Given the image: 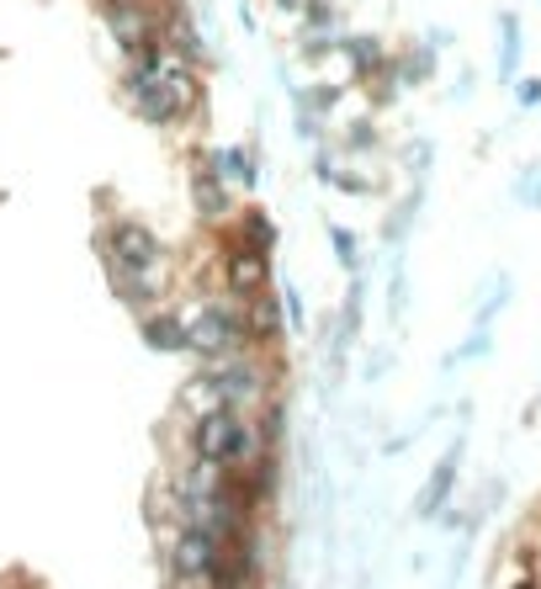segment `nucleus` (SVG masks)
I'll return each mask as SVG.
<instances>
[{"label":"nucleus","mask_w":541,"mask_h":589,"mask_svg":"<svg viewBox=\"0 0 541 589\" xmlns=\"http://www.w3.org/2000/svg\"><path fill=\"white\" fill-rule=\"evenodd\" d=\"M127 106H133V118L149 128H181L192 123L202 112V101H207V91H202V70L192 64V59H181V53L171 49V64L154 74V80H144V85H127L123 91Z\"/></svg>","instance_id":"obj_1"},{"label":"nucleus","mask_w":541,"mask_h":589,"mask_svg":"<svg viewBox=\"0 0 541 589\" xmlns=\"http://www.w3.org/2000/svg\"><path fill=\"white\" fill-rule=\"evenodd\" d=\"M261 451H270L261 441V430H255V419L245 409H207V415H192L186 419V457H197V463H213V467H228V473H245Z\"/></svg>","instance_id":"obj_2"},{"label":"nucleus","mask_w":541,"mask_h":589,"mask_svg":"<svg viewBox=\"0 0 541 589\" xmlns=\"http://www.w3.org/2000/svg\"><path fill=\"white\" fill-rule=\"evenodd\" d=\"M213 404H228V409H261L266 398H276V383H282V367L266 362L261 345H245V351H223V356H207L197 372Z\"/></svg>","instance_id":"obj_3"},{"label":"nucleus","mask_w":541,"mask_h":589,"mask_svg":"<svg viewBox=\"0 0 541 589\" xmlns=\"http://www.w3.org/2000/svg\"><path fill=\"white\" fill-rule=\"evenodd\" d=\"M186 345L192 356L207 362V356H223V351H245L249 345V319L239 297H202L186 308Z\"/></svg>","instance_id":"obj_4"},{"label":"nucleus","mask_w":541,"mask_h":589,"mask_svg":"<svg viewBox=\"0 0 541 589\" xmlns=\"http://www.w3.org/2000/svg\"><path fill=\"white\" fill-rule=\"evenodd\" d=\"M223 552H228V537H218L202 520H181V531L171 537V589H207Z\"/></svg>","instance_id":"obj_5"},{"label":"nucleus","mask_w":541,"mask_h":589,"mask_svg":"<svg viewBox=\"0 0 541 589\" xmlns=\"http://www.w3.org/2000/svg\"><path fill=\"white\" fill-rule=\"evenodd\" d=\"M106 271H165V245L144 219H112L101 229Z\"/></svg>","instance_id":"obj_6"},{"label":"nucleus","mask_w":541,"mask_h":589,"mask_svg":"<svg viewBox=\"0 0 541 589\" xmlns=\"http://www.w3.org/2000/svg\"><path fill=\"white\" fill-rule=\"evenodd\" d=\"M160 17H165V0H127V6H106L101 11L106 38L118 43L123 59H133L139 49H149L160 38Z\"/></svg>","instance_id":"obj_7"},{"label":"nucleus","mask_w":541,"mask_h":589,"mask_svg":"<svg viewBox=\"0 0 541 589\" xmlns=\"http://www.w3.org/2000/svg\"><path fill=\"white\" fill-rule=\"evenodd\" d=\"M266 287H270V255L266 250H249L245 240L234 234L228 250H223V293L249 303V297L266 293Z\"/></svg>","instance_id":"obj_8"},{"label":"nucleus","mask_w":541,"mask_h":589,"mask_svg":"<svg viewBox=\"0 0 541 589\" xmlns=\"http://www.w3.org/2000/svg\"><path fill=\"white\" fill-rule=\"evenodd\" d=\"M192 207H197V219L202 223H223V219H234V186L218 175V165H213V149H197L192 154Z\"/></svg>","instance_id":"obj_9"},{"label":"nucleus","mask_w":541,"mask_h":589,"mask_svg":"<svg viewBox=\"0 0 541 589\" xmlns=\"http://www.w3.org/2000/svg\"><path fill=\"white\" fill-rule=\"evenodd\" d=\"M462 457H468V441H462V436H457V441L436 457V467H430V478H425V489H419V499H415V516L419 520H441L446 516V505H451V494H457Z\"/></svg>","instance_id":"obj_10"},{"label":"nucleus","mask_w":541,"mask_h":589,"mask_svg":"<svg viewBox=\"0 0 541 589\" xmlns=\"http://www.w3.org/2000/svg\"><path fill=\"white\" fill-rule=\"evenodd\" d=\"M160 38H165V43H171L181 59H192V64H207V38H202V27H197V17H192V6H186V0H165Z\"/></svg>","instance_id":"obj_11"},{"label":"nucleus","mask_w":541,"mask_h":589,"mask_svg":"<svg viewBox=\"0 0 541 589\" xmlns=\"http://www.w3.org/2000/svg\"><path fill=\"white\" fill-rule=\"evenodd\" d=\"M139 335H144L149 351H160V356H192V345H186V314H175V308H149L139 314Z\"/></svg>","instance_id":"obj_12"},{"label":"nucleus","mask_w":541,"mask_h":589,"mask_svg":"<svg viewBox=\"0 0 541 589\" xmlns=\"http://www.w3.org/2000/svg\"><path fill=\"white\" fill-rule=\"evenodd\" d=\"M245 319H249V345H261V351H270V345L287 335V314H282V293H255L245 303Z\"/></svg>","instance_id":"obj_13"},{"label":"nucleus","mask_w":541,"mask_h":589,"mask_svg":"<svg viewBox=\"0 0 541 589\" xmlns=\"http://www.w3.org/2000/svg\"><path fill=\"white\" fill-rule=\"evenodd\" d=\"M335 53H340L345 64H350V85H367L371 74H377L382 64H388V59H394V53L382 49V38H371V32H345Z\"/></svg>","instance_id":"obj_14"},{"label":"nucleus","mask_w":541,"mask_h":589,"mask_svg":"<svg viewBox=\"0 0 541 589\" xmlns=\"http://www.w3.org/2000/svg\"><path fill=\"white\" fill-rule=\"evenodd\" d=\"M239 478V494H245L249 510H266L270 499H276V478H282V451H261L245 473H234Z\"/></svg>","instance_id":"obj_15"},{"label":"nucleus","mask_w":541,"mask_h":589,"mask_svg":"<svg viewBox=\"0 0 541 589\" xmlns=\"http://www.w3.org/2000/svg\"><path fill=\"white\" fill-rule=\"evenodd\" d=\"M213 165H218V175L234 186V192H255L261 186V165H255V149L249 144H223L213 149Z\"/></svg>","instance_id":"obj_16"},{"label":"nucleus","mask_w":541,"mask_h":589,"mask_svg":"<svg viewBox=\"0 0 541 589\" xmlns=\"http://www.w3.org/2000/svg\"><path fill=\"white\" fill-rule=\"evenodd\" d=\"M520 53H525V32H520L516 11H499V85L520 80Z\"/></svg>","instance_id":"obj_17"},{"label":"nucleus","mask_w":541,"mask_h":589,"mask_svg":"<svg viewBox=\"0 0 541 589\" xmlns=\"http://www.w3.org/2000/svg\"><path fill=\"white\" fill-rule=\"evenodd\" d=\"M436 43H419V49H404L394 59V70H398V80H404V91H415V85H430L436 80Z\"/></svg>","instance_id":"obj_18"},{"label":"nucleus","mask_w":541,"mask_h":589,"mask_svg":"<svg viewBox=\"0 0 541 589\" xmlns=\"http://www.w3.org/2000/svg\"><path fill=\"white\" fill-rule=\"evenodd\" d=\"M234 234H239L249 250H266V255L276 250V240H282V234H276V219H270L266 207H245V213L234 219Z\"/></svg>","instance_id":"obj_19"},{"label":"nucleus","mask_w":541,"mask_h":589,"mask_svg":"<svg viewBox=\"0 0 541 589\" xmlns=\"http://www.w3.org/2000/svg\"><path fill=\"white\" fill-rule=\"evenodd\" d=\"M293 97H297V112H314V118H324V123H329V112L340 106L345 85H329V80H319V85H297Z\"/></svg>","instance_id":"obj_20"},{"label":"nucleus","mask_w":541,"mask_h":589,"mask_svg":"<svg viewBox=\"0 0 541 589\" xmlns=\"http://www.w3.org/2000/svg\"><path fill=\"white\" fill-rule=\"evenodd\" d=\"M329 250H335V261H340V271H350V276H361V240L345 229V223H329Z\"/></svg>","instance_id":"obj_21"},{"label":"nucleus","mask_w":541,"mask_h":589,"mask_svg":"<svg viewBox=\"0 0 541 589\" xmlns=\"http://www.w3.org/2000/svg\"><path fill=\"white\" fill-rule=\"evenodd\" d=\"M409 314V271H404V255H394V271H388V324H404Z\"/></svg>","instance_id":"obj_22"},{"label":"nucleus","mask_w":541,"mask_h":589,"mask_svg":"<svg viewBox=\"0 0 541 589\" xmlns=\"http://www.w3.org/2000/svg\"><path fill=\"white\" fill-rule=\"evenodd\" d=\"M282 425H287V404H282V398H266V404H261V419H255V430H261V441H266L270 451H282Z\"/></svg>","instance_id":"obj_23"},{"label":"nucleus","mask_w":541,"mask_h":589,"mask_svg":"<svg viewBox=\"0 0 541 589\" xmlns=\"http://www.w3.org/2000/svg\"><path fill=\"white\" fill-rule=\"evenodd\" d=\"M377 144H382V133H377V123H371V118H356V123H345V133H340V149H345V154H371Z\"/></svg>","instance_id":"obj_24"},{"label":"nucleus","mask_w":541,"mask_h":589,"mask_svg":"<svg viewBox=\"0 0 541 589\" xmlns=\"http://www.w3.org/2000/svg\"><path fill=\"white\" fill-rule=\"evenodd\" d=\"M419 202H425V186H415V192L404 196V202H398L394 213H388V229H382V234H388V245H404V229H409V219H415L419 213Z\"/></svg>","instance_id":"obj_25"},{"label":"nucleus","mask_w":541,"mask_h":589,"mask_svg":"<svg viewBox=\"0 0 541 589\" xmlns=\"http://www.w3.org/2000/svg\"><path fill=\"white\" fill-rule=\"evenodd\" d=\"M489 345H493V335L489 329H478V324H472V335L462 345H457V351H451V356H446V372L451 367H462V362H478V356H489Z\"/></svg>","instance_id":"obj_26"},{"label":"nucleus","mask_w":541,"mask_h":589,"mask_svg":"<svg viewBox=\"0 0 541 589\" xmlns=\"http://www.w3.org/2000/svg\"><path fill=\"white\" fill-rule=\"evenodd\" d=\"M504 303H510V276H499V282L489 287V297L478 303V319H472V324H478V329H489V324H493V314H499Z\"/></svg>","instance_id":"obj_27"},{"label":"nucleus","mask_w":541,"mask_h":589,"mask_svg":"<svg viewBox=\"0 0 541 589\" xmlns=\"http://www.w3.org/2000/svg\"><path fill=\"white\" fill-rule=\"evenodd\" d=\"M516 202L520 207H531V213L541 207V165H525V171L516 175Z\"/></svg>","instance_id":"obj_28"},{"label":"nucleus","mask_w":541,"mask_h":589,"mask_svg":"<svg viewBox=\"0 0 541 589\" xmlns=\"http://www.w3.org/2000/svg\"><path fill=\"white\" fill-rule=\"evenodd\" d=\"M282 314H287V329H293V335H303V329H308V314H303V293H297L293 282L282 287Z\"/></svg>","instance_id":"obj_29"},{"label":"nucleus","mask_w":541,"mask_h":589,"mask_svg":"<svg viewBox=\"0 0 541 589\" xmlns=\"http://www.w3.org/2000/svg\"><path fill=\"white\" fill-rule=\"evenodd\" d=\"M510 91H516V106H520V112H537V106H541V74H520Z\"/></svg>","instance_id":"obj_30"},{"label":"nucleus","mask_w":541,"mask_h":589,"mask_svg":"<svg viewBox=\"0 0 541 589\" xmlns=\"http://www.w3.org/2000/svg\"><path fill=\"white\" fill-rule=\"evenodd\" d=\"M297 133H303L308 144H324V118H314V112H297Z\"/></svg>","instance_id":"obj_31"},{"label":"nucleus","mask_w":541,"mask_h":589,"mask_svg":"<svg viewBox=\"0 0 541 589\" xmlns=\"http://www.w3.org/2000/svg\"><path fill=\"white\" fill-rule=\"evenodd\" d=\"M409 165H415L419 175L430 171V144H425V139H419V149H409Z\"/></svg>","instance_id":"obj_32"},{"label":"nucleus","mask_w":541,"mask_h":589,"mask_svg":"<svg viewBox=\"0 0 541 589\" xmlns=\"http://www.w3.org/2000/svg\"><path fill=\"white\" fill-rule=\"evenodd\" d=\"M303 6H308V0H270L276 17H303Z\"/></svg>","instance_id":"obj_33"},{"label":"nucleus","mask_w":541,"mask_h":589,"mask_svg":"<svg viewBox=\"0 0 541 589\" xmlns=\"http://www.w3.org/2000/svg\"><path fill=\"white\" fill-rule=\"evenodd\" d=\"M239 27H245V32H255V11H249V0H239Z\"/></svg>","instance_id":"obj_34"},{"label":"nucleus","mask_w":541,"mask_h":589,"mask_svg":"<svg viewBox=\"0 0 541 589\" xmlns=\"http://www.w3.org/2000/svg\"><path fill=\"white\" fill-rule=\"evenodd\" d=\"M510 589H541V579H537V573H525V579H516Z\"/></svg>","instance_id":"obj_35"},{"label":"nucleus","mask_w":541,"mask_h":589,"mask_svg":"<svg viewBox=\"0 0 541 589\" xmlns=\"http://www.w3.org/2000/svg\"><path fill=\"white\" fill-rule=\"evenodd\" d=\"M96 6H101V11H106V6H127V0H96Z\"/></svg>","instance_id":"obj_36"}]
</instances>
